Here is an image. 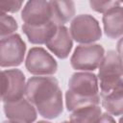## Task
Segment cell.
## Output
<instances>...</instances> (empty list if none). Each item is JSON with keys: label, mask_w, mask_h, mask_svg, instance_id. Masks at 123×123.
<instances>
[{"label": "cell", "mask_w": 123, "mask_h": 123, "mask_svg": "<svg viewBox=\"0 0 123 123\" xmlns=\"http://www.w3.org/2000/svg\"><path fill=\"white\" fill-rule=\"evenodd\" d=\"M25 96L44 118L53 119L62 112V93L54 77L30 78L26 84Z\"/></svg>", "instance_id": "6da1fadb"}, {"label": "cell", "mask_w": 123, "mask_h": 123, "mask_svg": "<svg viewBox=\"0 0 123 123\" xmlns=\"http://www.w3.org/2000/svg\"><path fill=\"white\" fill-rule=\"evenodd\" d=\"M98 78L90 72H76L68 81V90L65 93V105L67 111H74L77 109L99 105Z\"/></svg>", "instance_id": "7a4b0ae2"}, {"label": "cell", "mask_w": 123, "mask_h": 123, "mask_svg": "<svg viewBox=\"0 0 123 123\" xmlns=\"http://www.w3.org/2000/svg\"><path fill=\"white\" fill-rule=\"evenodd\" d=\"M98 82L101 95L123 88V61L117 52L110 50L99 65Z\"/></svg>", "instance_id": "3957f363"}, {"label": "cell", "mask_w": 123, "mask_h": 123, "mask_svg": "<svg viewBox=\"0 0 123 123\" xmlns=\"http://www.w3.org/2000/svg\"><path fill=\"white\" fill-rule=\"evenodd\" d=\"M71 37L83 44H90L101 38L102 31L98 21L89 14H80L74 17L70 24Z\"/></svg>", "instance_id": "277c9868"}, {"label": "cell", "mask_w": 123, "mask_h": 123, "mask_svg": "<svg viewBox=\"0 0 123 123\" xmlns=\"http://www.w3.org/2000/svg\"><path fill=\"white\" fill-rule=\"evenodd\" d=\"M105 57V50L99 44H82L76 47L70 59L71 66L76 70L93 71L99 67Z\"/></svg>", "instance_id": "5b68a950"}, {"label": "cell", "mask_w": 123, "mask_h": 123, "mask_svg": "<svg viewBox=\"0 0 123 123\" xmlns=\"http://www.w3.org/2000/svg\"><path fill=\"white\" fill-rule=\"evenodd\" d=\"M25 76L19 69H8L1 72V99L3 103L23 98L26 90Z\"/></svg>", "instance_id": "8992f818"}, {"label": "cell", "mask_w": 123, "mask_h": 123, "mask_svg": "<svg viewBox=\"0 0 123 123\" xmlns=\"http://www.w3.org/2000/svg\"><path fill=\"white\" fill-rule=\"evenodd\" d=\"M26 51L25 42L19 35H12L1 38L0 65L1 67L18 66L24 60Z\"/></svg>", "instance_id": "52a82bcc"}, {"label": "cell", "mask_w": 123, "mask_h": 123, "mask_svg": "<svg viewBox=\"0 0 123 123\" xmlns=\"http://www.w3.org/2000/svg\"><path fill=\"white\" fill-rule=\"evenodd\" d=\"M26 69L33 75L47 76L56 73L57 62L43 48L34 47L30 49L25 61Z\"/></svg>", "instance_id": "ba28073f"}, {"label": "cell", "mask_w": 123, "mask_h": 123, "mask_svg": "<svg viewBox=\"0 0 123 123\" xmlns=\"http://www.w3.org/2000/svg\"><path fill=\"white\" fill-rule=\"evenodd\" d=\"M25 25L40 26L52 21V12L48 1H29L21 12Z\"/></svg>", "instance_id": "9c48e42d"}, {"label": "cell", "mask_w": 123, "mask_h": 123, "mask_svg": "<svg viewBox=\"0 0 123 123\" xmlns=\"http://www.w3.org/2000/svg\"><path fill=\"white\" fill-rule=\"evenodd\" d=\"M4 112L8 119L22 123H33L37 119L35 106L24 98L13 102L4 103Z\"/></svg>", "instance_id": "30bf717a"}, {"label": "cell", "mask_w": 123, "mask_h": 123, "mask_svg": "<svg viewBox=\"0 0 123 123\" xmlns=\"http://www.w3.org/2000/svg\"><path fill=\"white\" fill-rule=\"evenodd\" d=\"M46 46L58 58H67L72 49V37L68 29L64 26H59L56 34L46 43Z\"/></svg>", "instance_id": "8fae6325"}, {"label": "cell", "mask_w": 123, "mask_h": 123, "mask_svg": "<svg viewBox=\"0 0 123 123\" xmlns=\"http://www.w3.org/2000/svg\"><path fill=\"white\" fill-rule=\"evenodd\" d=\"M104 32L110 38H118L123 36V7L117 6L103 15Z\"/></svg>", "instance_id": "7c38bea8"}, {"label": "cell", "mask_w": 123, "mask_h": 123, "mask_svg": "<svg viewBox=\"0 0 123 123\" xmlns=\"http://www.w3.org/2000/svg\"><path fill=\"white\" fill-rule=\"evenodd\" d=\"M58 27L59 26L57 24L51 21L47 24L40 26H29L23 24L22 30L31 43L46 44L56 34Z\"/></svg>", "instance_id": "4fadbf2b"}, {"label": "cell", "mask_w": 123, "mask_h": 123, "mask_svg": "<svg viewBox=\"0 0 123 123\" xmlns=\"http://www.w3.org/2000/svg\"><path fill=\"white\" fill-rule=\"evenodd\" d=\"M52 21L58 26H63L75 14L73 1H50Z\"/></svg>", "instance_id": "5bb4252c"}, {"label": "cell", "mask_w": 123, "mask_h": 123, "mask_svg": "<svg viewBox=\"0 0 123 123\" xmlns=\"http://www.w3.org/2000/svg\"><path fill=\"white\" fill-rule=\"evenodd\" d=\"M101 103L108 113L115 116L123 114V88L101 95Z\"/></svg>", "instance_id": "9a60e30c"}, {"label": "cell", "mask_w": 123, "mask_h": 123, "mask_svg": "<svg viewBox=\"0 0 123 123\" xmlns=\"http://www.w3.org/2000/svg\"><path fill=\"white\" fill-rule=\"evenodd\" d=\"M102 114L98 105L86 106L72 111L69 121L71 123H96Z\"/></svg>", "instance_id": "2e32d148"}, {"label": "cell", "mask_w": 123, "mask_h": 123, "mask_svg": "<svg viewBox=\"0 0 123 123\" xmlns=\"http://www.w3.org/2000/svg\"><path fill=\"white\" fill-rule=\"evenodd\" d=\"M17 29V23L15 19L8 15L7 13L1 12L0 13V36L1 38L5 37L12 36V34L16 31Z\"/></svg>", "instance_id": "e0dca14e"}, {"label": "cell", "mask_w": 123, "mask_h": 123, "mask_svg": "<svg viewBox=\"0 0 123 123\" xmlns=\"http://www.w3.org/2000/svg\"><path fill=\"white\" fill-rule=\"evenodd\" d=\"M120 2L118 1H90L89 5L92 10L97 12H107L109 10L119 6Z\"/></svg>", "instance_id": "ac0fdd59"}, {"label": "cell", "mask_w": 123, "mask_h": 123, "mask_svg": "<svg viewBox=\"0 0 123 123\" xmlns=\"http://www.w3.org/2000/svg\"><path fill=\"white\" fill-rule=\"evenodd\" d=\"M22 6V1L16 0H1L0 11L1 12H16Z\"/></svg>", "instance_id": "d6986e66"}, {"label": "cell", "mask_w": 123, "mask_h": 123, "mask_svg": "<svg viewBox=\"0 0 123 123\" xmlns=\"http://www.w3.org/2000/svg\"><path fill=\"white\" fill-rule=\"evenodd\" d=\"M96 123H115V121L112 118V116L107 112V113H102Z\"/></svg>", "instance_id": "ffe728a7"}, {"label": "cell", "mask_w": 123, "mask_h": 123, "mask_svg": "<svg viewBox=\"0 0 123 123\" xmlns=\"http://www.w3.org/2000/svg\"><path fill=\"white\" fill-rule=\"evenodd\" d=\"M116 52L119 55V57L121 58V60L123 61V37H121L116 45Z\"/></svg>", "instance_id": "44dd1931"}, {"label": "cell", "mask_w": 123, "mask_h": 123, "mask_svg": "<svg viewBox=\"0 0 123 123\" xmlns=\"http://www.w3.org/2000/svg\"><path fill=\"white\" fill-rule=\"evenodd\" d=\"M2 123H22V122H19V121H15V120H12V119H9V120L3 121Z\"/></svg>", "instance_id": "7402d4cb"}, {"label": "cell", "mask_w": 123, "mask_h": 123, "mask_svg": "<svg viewBox=\"0 0 123 123\" xmlns=\"http://www.w3.org/2000/svg\"><path fill=\"white\" fill-rule=\"evenodd\" d=\"M37 123H51V122H47V121H38Z\"/></svg>", "instance_id": "603a6c76"}, {"label": "cell", "mask_w": 123, "mask_h": 123, "mask_svg": "<svg viewBox=\"0 0 123 123\" xmlns=\"http://www.w3.org/2000/svg\"><path fill=\"white\" fill-rule=\"evenodd\" d=\"M119 123H123V116L120 117V119H119Z\"/></svg>", "instance_id": "cb8c5ba5"}, {"label": "cell", "mask_w": 123, "mask_h": 123, "mask_svg": "<svg viewBox=\"0 0 123 123\" xmlns=\"http://www.w3.org/2000/svg\"><path fill=\"white\" fill-rule=\"evenodd\" d=\"M62 123H71L70 121H63V122H62Z\"/></svg>", "instance_id": "d4e9b609"}]
</instances>
